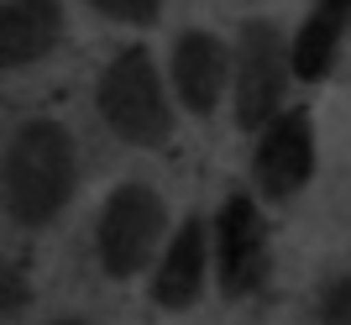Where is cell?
<instances>
[{
    "label": "cell",
    "instance_id": "277c9868",
    "mask_svg": "<svg viewBox=\"0 0 351 325\" xmlns=\"http://www.w3.org/2000/svg\"><path fill=\"white\" fill-rule=\"evenodd\" d=\"M231 116L236 132H263L289 100V37L278 21L252 16L241 21V37L231 47Z\"/></svg>",
    "mask_w": 351,
    "mask_h": 325
},
{
    "label": "cell",
    "instance_id": "7c38bea8",
    "mask_svg": "<svg viewBox=\"0 0 351 325\" xmlns=\"http://www.w3.org/2000/svg\"><path fill=\"white\" fill-rule=\"evenodd\" d=\"M84 5H95L110 21H126V27H152L162 16V0H84Z\"/></svg>",
    "mask_w": 351,
    "mask_h": 325
},
{
    "label": "cell",
    "instance_id": "30bf717a",
    "mask_svg": "<svg viewBox=\"0 0 351 325\" xmlns=\"http://www.w3.org/2000/svg\"><path fill=\"white\" fill-rule=\"evenodd\" d=\"M341 37H346V0H320V11L293 32L289 43V79H325L341 58Z\"/></svg>",
    "mask_w": 351,
    "mask_h": 325
},
{
    "label": "cell",
    "instance_id": "5bb4252c",
    "mask_svg": "<svg viewBox=\"0 0 351 325\" xmlns=\"http://www.w3.org/2000/svg\"><path fill=\"white\" fill-rule=\"evenodd\" d=\"M47 325H89V320H47Z\"/></svg>",
    "mask_w": 351,
    "mask_h": 325
},
{
    "label": "cell",
    "instance_id": "52a82bcc",
    "mask_svg": "<svg viewBox=\"0 0 351 325\" xmlns=\"http://www.w3.org/2000/svg\"><path fill=\"white\" fill-rule=\"evenodd\" d=\"M205 283H210V226L199 221V215H189L178 231L162 237L158 257H152L147 299H152L158 310H168V315H184V310L199 304Z\"/></svg>",
    "mask_w": 351,
    "mask_h": 325
},
{
    "label": "cell",
    "instance_id": "8992f818",
    "mask_svg": "<svg viewBox=\"0 0 351 325\" xmlns=\"http://www.w3.org/2000/svg\"><path fill=\"white\" fill-rule=\"evenodd\" d=\"M315 173V121L304 105H283L278 116L257 132V158H252V178L263 200H293Z\"/></svg>",
    "mask_w": 351,
    "mask_h": 325
},
{
    "label": "cell",
    "instance_id": "4fadbf2b",
    "mask_svg": "<svg viewBox=\"0 0 351 325\" xmlns=\"http://www.w3.org/2000/svg\"><path fill=\"white\" fill-rule=\"evenodd\" d=\"M320 320L325 325H346V278H330L320 294Z\"/></svg>",
    "mask_w": 351,
    "mask_h": 325
},
{
    "label": "cell",
    "instance_id": "8fae6325",
    "mask_svg": "<svg viewBox=\"0 0 351 325\" xmlns=\"http://www.w3.org/2000/svg\"><path fill=\"white\" fill-rule=\"evenodd\" d=\"M27 299H32V289H27V273L0 252V325L5 320H16V315L27 310Z\"/></svg>",
    "mask_w": 351,
    "mask_h": 325
},
{
    "label": "cell",
    "instance_id": "7a4b0ae2",
    "mask_svg": "<svg viewBox=\"0 0 351 325\" xmlns=\"http://www.w3.org/2000/svg\"><path fill=\"white\" fill-rule=\"evenodd\" d=\"M95 105H100L105 126L132 147H168L173 142V100H168L147 47H121L105 63L100 84H95Z\"/></svg>",
    "mask_w": 351,
    "mask_h": 325
},
{
    "label": "cell",
    "instance_id": "3957f363",
    "mask_svg": "<svg viewBox=\"0 0 351 325\" xmlns=\"http://www.w3.org/2000/svg\"><path fill=\"white\" fill-rule=\"evenodd\" d=\"M162 237H168V200H162L152 184H116L100 205V221H95V252H100V267L116 283L142 278L152 257H158Z\"/></svg>",
    "mask_w": 351,
    "mask_h": 325
},
{
    "label": "cell",
    "instance_id": "9c48e42d",
    "mask_svg": "<svg viewBox=\"0 0 351 325\" xmlns=\"http://www.w3.org/2000/svg\"><path fill=\"white\" fill-rule=\"evenodd\" d=\"M63 0H0V74L43 63L63 43Z\"/></svg>",
    "mask_w": 351,
    "mask_h": 325
},
{
    "label": "cell",
    "instance_id": "ba28073f",
    "mask_svg": "<svg viewBox=\"0 0 351 325\" xmlns=\"http://www.w3.org/2000/svg\"><path fill=\"white\" fill-rule=\"evenodd\" d=\"M168 79L189 116H215V105L226 100V84H231V47L215 32H184L168 58Z\"/></svg>",
    "mask_w": 351,
    "mask_h": 325
},
{
    "label": "cell",
    "instance_id": "6da1fadb",
    "mask_svg": "<svg viewBox=\"0 0 351 325\" xmlns=\"http://www.w3.org/2000/svg\"><path fill=\"white\" fill-rule=\"evenodd\" d=\"M79 194V142L63 121L37 116L16 126L0 152V200L16 226H53Z\"/></svg>",
    "mask_w": 351,
    "mask_h": 325
},
{
    "label": "cell",
    "instance_id": "5b68a950",
    "mask_svg": "<svg viewBox=\"0 0 351 325\" xmlns=\"http://www.w3.org/2000/svg\"><path fill=\"white\" fill-rule=\"evenodd\" d=\"M210 267L226 299H247L267 283L273 247H267V221L252 194H231L210 226Z\"/></svg>",
    "mask_w": 351,
    "mask_h": 325
}]
</instances>
